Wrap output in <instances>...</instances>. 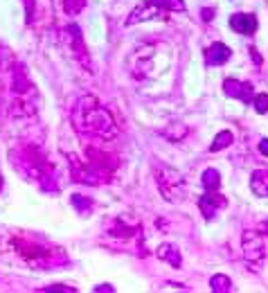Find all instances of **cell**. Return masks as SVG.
Returning a JSON list of instances; mask_svg holds the SVG:
<instances>
[{"instance_id": "obj_1", "label": "cell", "mask_w": 268, "mask_h": 293, "mask_svg": "<svg viewBox=\"0 0 268 293\" xmlns=\"http://www.w3.org/2000/svg\"><path fill=\"white\" fill-rule=\"evenodd\" d=\"M75 122L81 133H91L97 138H113L115 135V122L106 108L97 106L93 97H86L79 108L75 111Z\"/></svg>"}, {"instance_id": "obj_2", "label": "cell", "mask_w": 268, "mask_h": 293, "mask_svg": "<svg viewBox=\"0 0 268 293\" xmlns=\"http://www.w3.org/2000/svg\"><path fill=\"white\" fill-rule=\"evenodd\" d=\"M158 187H160V192L165 194L167 201H178L185 194V179L176 169L160 167L158 169Z\"/></svg>"}, {"instance_id": "obj_3", "label": "cell", "mask_w": 268, "mask_h": 293, "mask_svg": "<svg viewBox=\"0 0 268 293\" xmlns=\"http://www.w3.org/2000/svg\"><path fill=\"white\" fill-rule=\"evenodd\" d=\"M244 257L248 261H261L264 257V239L255 230H248L244 235Z\"/></svg>"}, {"instance_id": "obj_4", "label": "cell", "mask_w": 268, "mask_h": 293, "mask_svg": "<svg viewBox=\"0 0 268 293\" xmlns=\"http://www.w3.org/2000/svg\"><path fill=\"white\" fill-rule=\"evenodd\" d=\"M165 12L162 7H158L154 0H149V3H142L138 7L131 12V16L126 18V25H135V23H142V20H151V18H158L160 14Z\"/></svg>"}, {"instance_id": "obj_5", "label": "cell", "mask_w": 268, "mask_h": 293, "mask_svg": "<svg viewBox=\"0 0 268 293\" xmlns=\"http://www.w3.org/2000/svg\"><path fill=\"white\" fill-rule=\"evenodd\" d=\"M223 91H225V95H230V97L239 99V102H244V104L252 102V86H250L248 81L225 79V83H223Z\"/></svg>"}, {"instance_id": "obj_6", "label": "cell", "mask_w": 268, "mask_h": 293, "mask_svg": "<svg viewBox=\"0 0 268 293\" xmlns=\"http://www.w3.org/2000/svg\"><path fill=\"white\" fill-rule=\"evenodd\" d=\"M230 27L234 30L236 34H252L257 30V18L252 14H234L230 18Z\"/></svg>"}, {"instance_id": "obj_7", "label": "cell", "mask_w": 268, "mask_h": 293, "mask_svg": "<svg viewBox=\"0 0 268 293\" xmlns=\"http://www.w3.org/2000/svg\"><path fill=\"white\" fill-rule=\"evenodd\" d=\"M230 59V48L225 43H214L205 50V64L207 66H221Z\"/></svg>"}, {"instance_id": "obj_8", "label": "cell", "mask_w": 268, "mask_h": 293, "mask_svg": "<svg viewBox=\"0 0 268 293\" xmlns=\"http://www.w3.org/2000/svg\"><path fill=\"white\" fill-rule=\"evenodd\" d=\"M198 206H201L205 219H212L214 212H217V208H225L228 201H225V196H219V194H205V196H201Z\"/></svg>"}, {"instance_id": "obj_9", "label": "cell", "mask_w": 268, "mask_h": 293, "mask_svg": "<svg viewBox=\"0 0 268 293\" xmlns=\"http://www.w3.org/2000/svg\"><path fill=\"white\" fill-rule=\"evenodd\" d=\"M156 255H158V257H160L162 261L171 264L173 269H181V264H183L181 253H178V248H176V246H171V244H162L160 248L156 250Z\"/></svg>"}, {"instance_id": "obj_10", "label": "cell", "mask_w": 268, "mask_h": 293, "mask_svg": "<svg viewBox=\"0 0 268 293\" xmlns=\"http://www.w3.org/2000/svg\"><path fill=\"white\" fill-rule=\"evenodd\" d=\"M250 187L257 196H268V169H257L250 179Z\"/></svg>"}, {"instance_id": "obj_11", "label": "cell", "mask_w": 268, "mask_h": 293, "mask_svg": "<svg viewBox=\"0 0 268 293\" xmlns=\"http://www.w3.org/2000/svg\"><path fill=\"white\" fill-rule=\"evenodd\" d=\"M203 187L207 192H214L221 187V174L217 169H205L203 171Z\"/></svg>"}, {"instance_id": "obj_12", "label": "cell", "mask_w": 268, "mask_h": 293, "mask_svg": "<svg viewBox=\"0 0 268 293\" xmlns=\"http://www.w3.org/2000/svg\"><path fill=\"white\" fill-rule=\"evenodd\" d=\"M230 144H232V133H230V131H221L217 138H214V142L210 144V151H221Z\"/></svg>"}, {"instance_id": "obj_13", "label": "cell", "mask_w": 268, "mask_h": 293, "mask_svg": "<svg viewBox=\"0 0 268 293\" xmlns=\"http://www.w3.org/2000/svg\"><path fill=\"white\" fill-rule=\"evenodd\" d=\"M210 286H212L214 293H223V291L232 289V282H230V277H225V275H214L212 280H210Z\"/></svg>"}, {"instance_id": "obj_14", "label": "cell", "mask_w": 268, "mask_h": 293, "mask_svg": "<svg viewBox=\"0 0 268 293\" xmlns=\"http://www.w3.org/2000/svg\"><path fill=\"white\" fill-rule=\"evenodd\" d=\"M61 5H63V12H66L68 16H77V14L86 7V0H63Z\"/></svg>"}, {"instance_id": "obj_15", "label": "cell", "mask_w": 268, "mask_h": 293, "mask_svg": "<svg viewBox=\"0 0 268 293\" xmlns=\"http://www.w3.org/2000/svg\"><path fill=\"white\" fill-rule=\"evenodd\" d=\"M154 3L165 9V12H185V3L183 0H154Z\"/></svg>"}, {"instance_id": "obj_16", "label": "cell", "mask_w": 268, "mask_h": 293, "mask_svg": "<svg viewBox=\"0 0 268 293\" xmlns=\"http://www.w3.org/2000/svg\"><path fill=\"white\" fill-rule=\"evenodd\" d=\"M255 111L257 113H268V95L261 93V95L255 97Z\"/></svg>"}, {"instance_id": "obj_17", "label": "cell", "mask_w": 268, "mask_h": 293, "mask_svg": "<svg viewBox=\"0 0 268 293\" xmlns=\"http://www.w3.org/2000/svg\"><path fill=\"white\" fill-rule=\"evenodd\" d=\"M259 151H261L264 156H268V138H264V140L259 142Z\"/></svg>"}, {"instance_id": "obj_18", "label": "cell", "mask_w": 268, "mask_h": 293, "mask_svg": "<svg viewBox=\"0 0 268 293\" xmlns=\"http://www.w3.org/2000/svg\"><path fill=\"white\" fill-rule=\"evenodd\" d=\"M212 14H214V9H203V18H205V20H212V18H214Z\"/></svg>"}, {"instance_id": "obj_19", "label": "cell", "mask_w": 268, "mask_h": 293, "mask_svg": "<svg viewBox=\"0 0 268 293\" xmlns=\"http://www.w3.org/2000/svg\"><path fill=\"white\" fill-rule=\"evenodd\" d=\"M0 187H3V179H0Z\"/></svg>"}]
</instances>
